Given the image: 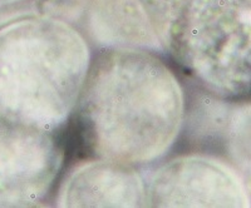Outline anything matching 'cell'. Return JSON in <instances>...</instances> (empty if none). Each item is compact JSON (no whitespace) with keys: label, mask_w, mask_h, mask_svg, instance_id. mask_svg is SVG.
Returning <instances> with one entry per match:
<instances>
[{"label":"cell","mask_w":251,"mask_h":208,"mask_svg":"<svg viewBox=\"0 0 251 208\" xmlns=\"http://www.w3.org/2000/svg\"><path fill=\"white\" fill-rule=\"evenodd\" d=\"M73 116L89 156L150 167L178 142L185 88L160 55L100 49L93 53Z\"/></svg>","instance_id":"obj_1"},{"label":"cell","mask_w":251,"mask_h":208,"mask_svg":"<svg viewBox=\"0 0 251 208\" xmlns=\"http://www.w3.org/2000/svg\"><path fill=\"white\" fill-rule=\"evenodd\" d=\"M93 50L59 18H29L0 28V116L57 133L72 118Z\"/></svg>","instance_id":"obj_2"},{"label":"cell","mask_w":251,"mask_h":208,"mask_svg":"<svg viewBox=\"0 0 251 208\" xmlns=\"http://www.w3.org/2000/svg\"><path fill=\"white\" fill-rule=\"evenodd\" d=\"M250 0H185L171 55L212 94L241 99L251 86Z\"/></svg>","instance_id":"obj_3"},{"label":"cell","mask_w":251,"mask_h":208,"mask_svg":"<svg viewBox=\"0 0 251 208\" xmlns=\"http://www.w3.org/2000/svg\"><path fill=\"white\" fill-rule=\"evenodd\" d=\"M150 207H250V181L228 161L186 152L145 177Z\"/></svg>","instance_id":"obj_4"},{"label":"cell","mask_w":251,"mask_h":208,"mask_svg":"<svg viewBox=\"0 0 251 208\" xmlns=\"http://www.w3.org/2000/svg\"><path fill=\"white\" fill-rule=\"evenodd\" d=\"M185 0H84L80 32L92 48L171 54Z\"/></svg>","instance_id":"obj_5"},{"label":"cell","mask_w":251,"mask_h":208,"mask_svg":"<svg viewBox=\"0 0 251 208\" xmlns=\"http://www.w3.org/2000/svg\"><path fill=\"white\" fill-rule=\"evenodd\" d=\"M57 134L0 116V207H34L53 189L64 163Z\"/></svg>","instance_id":"obj_6"},{"label":"cell","mask_w":251,"mask_h":208,"mask_svg":"<svg viewBox=\"0 0 251 208\" xmlns=\"http://www.w3.org/2000/svg\"><path fill=\"white\" fill-rule=\"evenodd\" d=\"M185 117L178 140L187 152L228 161L250 181V103L212 94L187 78Z\"/></svg>","instance_id":"obj_7"},{"label":"cell","mask_w":251,"mask_h":208,"mask_svg":"<svg viewBox=\"0 0 251 208\" xmlns=\"http://www.w3.org/2000/svg\"><path fill=\"white\" fill-rule=\"evenodd\" d=\"M58 207H145V176L137 167L96 158L75 164L63 178Z\"/></svg>","instance_id":"obj_8"},{"label":"cell","mask_w":251,"mask_h":208,"mask_svg":"<svg viewBox=\"0 0 251 208\" xmlns=\"http://www.w3.org/2000/svg\"><path fill=\"white\" fill-rule=\"evenodd\" d=\"M84 0H0V28L29 18L77 20Z\"/></svg>","instance_id":"obj_9"}]
</instances>
